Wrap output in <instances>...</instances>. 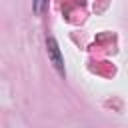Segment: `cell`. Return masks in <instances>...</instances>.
Listing matches in <instances>:
<instances>
[{"instance_id": "cell-1", "label": "cell", "mask_w": 128, "mask_h": 128, "mask_svg": "<svg viewBox=\"0 0 128 128\" xmlns=\"http://www.w3.org/2000/svg\"><path fill=\"white\" fill-rule=\"evenodd\" d=\"M46 48H48V54H50V58H52L54 66L58 68V72H62V74H64V60H62V56H60V48H58L56 38L48 36V38H46Z\"/></svg>"}, {"instance_id": "cell-2", "label": "cell", "mask_w": 128, "mask_h": 128, "mask_svg": "<svg viewBox=\"0 0 128 128\" xmlns=\"http://www.w3.org/2000/svg\"><path fill=\"white\" fill-rule=\"evenodd\" d=\"M46 6H48V0H32V10L36 14H42L46 10Z\"/></svg>"}]
</instances>
